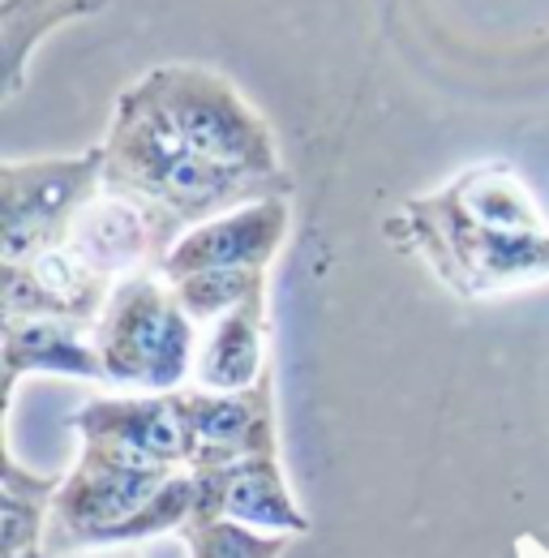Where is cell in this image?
<instances>
[{
  "mask_svg": "<svg viewBox=\"0 0 549 558\" xmlns=\"http://www.w3.org/2000/svg\"><path fill=\"white\" fill-rule=\"evenodd\" d=\"M30 558H134V555H52V550H35Z\"/></svg>",
  "mask_w": 549,
  "mask_h": 558,
  "instance_id": "cell-16",
  "label": "cell"
},
{
  "mask_svg": "<svg viewBox=\"0 0 549 558\" xmlns=\"http://www.w3.org/2000/svg\"><path fill=\"white\" fill-rule=\"evenodd\" d=\"M198 511V473L108 434H82V456L52 498L44 550L134 546L181 533Z\"/></svg>",
  "mask_w": 549,
  "mask_h": 558,
  "instance_id": "cell-1",
  "label": "cell"
},
{
  "mask_svg": "<svg viewBox=\"0 0 549 558\" xmlns=\"http://www.w3.org/2000/svg\"><path fill=\"white\" fill-rule=\"evenodd\" d=\"M112 0H0V52H4V95L13 99L26 82V65L61 26L99 17Z\"/></svg>",
  "mask_w": 549,
  "mask_h": 558,
  "instance_id": "cell-12",
  "label": "cell"
},
{
  "mask_svg": "<svg viewBox=\"0 0 549 558\" xmlns=\"http://www.w3.org/2000/svg\"><path fill=\"white\" fill-rule=\"evenodd\" d=\"M190 558H283L292 533H267L241 520H190L181 529Z\"/></svg>",
  "mask_w": 549,
  "mask_h": 558,
  "instance_id": "cell-15",
  "label": "cell"
},
{
  "mask_svg": "<svg viewBox=\"0 0 549 558\" xmlns=\"http://www.w3.org/2000/svg\"><path fill=\"white\" fill-rule=\"evenodd\" d=\"M181 296V305L198 318V323H215L228 310H236L241 301L267 292V271L254 267H223V271H194V276L168 279Z\"/></svg>",
  "mask_w": 549,
  "mask_h": 558,
  "instance_id": "cell-14",
  "label": "cell"
},
{
  "mask_svg": "<svg viewBox=\"0 0 549 558\" xmlns=\"http://www.w3.org/2000/svg\"><path fill=\"white\" fill-rule=\"evenodd\" d=\"M61 489V477H44L17 464V456H4V555L0 558H30L44 550L39 542L48 537V515H52V498Z\"/></svg>",
  "mask_w": 549,
  "mask_h": 558,
  "instance_id": "cell-13",
  "label": "cell"
},
{
  "mask_svg": "<svg viewBox=\"0 0 549 558\" xmlns=\"http://www.w3.org/2000/svg\"><path fill=\"white\" fill-rule=\"evenodd\" d=\"M168 396L185 429L190 469H219V464L249 460V456H279L271 369L254 387H241V391L176 387Z\"/></svg>",
  "mask_w": 549,
  "mask_h": 558,
  "instance_id": "cell-5",
  "label": "cell"
},
{
  "mask_svg": "<svg viewBox=\"0 0 549 558\" xmlns=\"http://www.w3.org/2000/svg\"><path fill=\"white\" fill-rule=\"evenodd\" d=\"M267 292L241 301L223 318L210 323V336L198 349L194 378L206 391H241L254 387L271 361H267Z\"/></svg>",
  "mask_w": 549,
  "mask_h": 558,
  "instance_id": "cell-11",
  "label": "cell"
},
{
  "mask_svg": "<svg viewBox=\"0 0 549 558\" xmlns=\"http://www.w3.org/2000/svg\"><path fill=\"white\" fill-rule=\"evenodd\" d=\"M181 232L185 228L168 210L130 198V194H117V190H103L73 219L65 245L99 276L125 279L134 271H159L168 250L181 241Z\"/></svg>",
  "mask_w": 549,
  "mask_h": 558,
  "instance_id": "cell-6",
  "label": "cell"
},
{
  "mask_svg": "<svg viewBox=\"0 0 549 558\" xmlns=\"http://www.w3.org/2000/svg\"><path fill=\"white\" fill-rule=\"evenodd\" d=\"M103 194V142L82 155L9 159L0 168V258L26 263L65 245L73 219Z\"/></svg>",
  "mask_w": 549,
  "mask_h": 558,
  "instance_id": "cell-4",
  "label": "cell"
},
{
  "mask_svg": "<svg viewBox=\"0 0 549 558\" xmlns=\"http://www.w3.org/2000/svg\"><path fill=\"white\" fill-rule=\"evenodd\" d=\"M90 331L95 327L65 318H4V404H13V391L26 374L108 383L103 356Z\"/></svg>",
  "mask_w": 549,
  "mask_h": 558,
  "instance_id": "cell-10",
  "label": "cell"
},
{
  "mask_svg": "<svg viewBox=\"0 0 549 558\" xmlns=\"http://www.w3.org/2000/svg\"><path fill=\"white\" fill-rule=\"evenodd\" d=\"M117 279L99 276L69 245L35 254L26 263H0L4 318H65L95 327Z\"/></svg>",
  "mask_w": 549,
  "mask_h": 558,
  "instance_id": "cell-8",
  "label": "cell"
},
{
  "mask_svg": "<svg viewBox=\"0 0 549 558\" xmlns=\"http://www.w3.org/2000/svg\"><path fill=\"white\" fill-rule=\"evenodd\" d=\"M198 473V511L194 520H241L267 533H309V515L296 507L292 489L283 482L279 456H249L219 469H194Z\"/></svg>",
  "mask_w": 549,
  "mask_h": 558,
  "instance_id": "cell-9",
  "label": "cell"
},
{
  "mask_svg": "<svg viewBox=\"0 0 549 558\" xmlns=\"http://www.w3.org/2000/svg\"><path fill=\"white\" fill-rule=\"evenodd\" d=\"M288 223H292L288 198H263V203L236 207L228 215H215V219L181 232V241L168 250L159 276L181 279L194 271H223V267L267 271L288 241Z\"/></svg>",
  "mask_w": 549,
  "mask_h": 558,
  "instance_id": "cell-7",
  "label": "cell"
},
{
  "mask_svg": "<svg viewBox=\"0 0 549 558\" xmlns=\"http://www.w3.org/2000/svg\"><path fill=\"white\" fill-rule=\"evenodd\" d=\"M95 349L108 383L137 391H176L198 365V318L181 305L176 288L159 271L117 279L99 323Z\"/></svg>",
  "mask_w": 549,
  "mask_h": 558,
  "instance_id": "cell-3",
  "label": "cell"
},
{
  "mask_svg": "<svg viewBox=\"0 0 549 558\" xmlns=\"http://www.w3.org/2000/svg\"><path fill=\"white\" fill-rule=\"evenodd\" d=\"M387 236L464 301L507 296L549 279V228H511L489 219L455 181L408 198L387 219Z\"/></svg>",
  "mask_w": 549,
  "mask_h": 558,
  "instance_id": "cell-2",
  "label": "cell"
}]
</instances>
